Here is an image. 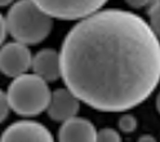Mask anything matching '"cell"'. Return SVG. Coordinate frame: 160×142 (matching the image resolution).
<instances>
[{
  "label": "cell",
  "mask_w": 160,
  "mask_h": 142,
  "mask_svg": "<svg viewBox=\"0 0 160 142\" xmlns=\"http://www.w3.org/2000/svg\"><path fill=\"white\" fill-rule=\"evenodd\" d=\"M62 79L85 105L123 113L146 101L160 83V40L142 17L123 9L88 16L61 47Z\"/></svg>",
  "instance_id": "1"
},
{
  "label": "cell",
  "mask_w": 160,
  "mask_h": 142,
  "mask_svg": "<svg viewBox=\"0 0 160 142\" xmlns=\"http://www.w3.org/2000/svg\"><path fill=\"white\" fill-rule=\"evenodd\" d=\"M8 33L16 42L36 45L48 38L53 28V17L32 0H18L7 14Z\"/></svg>",
  "instance_id": "2"
},
{
  "label": "cell",
  "mask_w": 160,
  "mask_h": 142,
  "mask_svg": "<svg viewBox=\"0 0 160 142\" xmlns=\"http://www.w3.org/2000/svg\"><path fill=\"white\" fill-rule=\"evenodd\" d=\"M7 96L16 114L35 116L48 109L52 93L44 79L36 74H23L14 78Z\"/></svg>",
  "instance_id": "3"
},
{
  "label": "cell",
  "mask_w": 160,
  "mask_h": 142,
  "mask_svg": "<svg viewBox=\"0 0 160 142\" xmlns=\"http://www.w3.org/2000/svg\"><path fill=\"white\" fill-rule=\"evenodd\" d=\"M45 13L65 21L83 19L98 11L107 0H32Z\"/></svg>",
  "instance_id": "4"
},
{
  "label": "cell",
  "mask_w": 160,
  "mask_h": 142,
  "mask_svg": "<svg viewBox=\"0 0 160 142\" xmlns=\"http://www.w3.org/2000/svg\"><path fill=\"white\" fill-rule=\"evenodd\" d=\"M32 58L28 45L19 42L7 43L0 49V71L11 78L23 75L32 66Z\"/></svg>",
  "instance_id": "5"
},
{
  "label": "cell",
  "mask_w": 160,
  "mask_h": 142,
  "mask_svg": "<svg viewBox=\"0 0 160 142\" xmlns=\"http://www.w3.org/2000/svg\"><path fill=\"white\" fill-rule=\"evenodd\" d=\"M0 142H54V139L43 124L21 120L9 125L3 132Z\"/></svg>",
  "instance_id": "6"
},
{
  "label": "cell",
  "mask_w": 160,
  "mask_h": 142,
  "mask_svg": "<svg viewBox=\"0 0 160 142\" xmlns=\"http://www.w3.org/2000/svg\"><path fill=\"white\" fill-rule=\"evenodd\" d=\"M80 109V99L68 88H59L52 93L48 115L54 121H66L75 118Z\"/></svg>",
  "instance_id": "7"
},
{
  "label": "cell",
  "mask_w": 160,
  "mask_h": 142,
  "mask_svg": "<svg viewBox=\"0 0 160 142\" xmlns=\"http://www.w3.org/2000/svg\"><path fill=\"white\" fill-rule=\"evenodd\" d=\"M97 130L89 120L84 118H71L63 121L58 132L59 142H96Z\"/></svg>",
  "instance_id": "8"
},
{
  "label": "cell",
  "mask_w": 160,
  "mask_h": 142,
  "mask_svg": "<svg viewBox=\"0 0 160 142\" xmlns=\"http://www.w3.org/2000/svg\"><path fill=\"white\" fill-rule=\"evenodd\" d=\"M34 74L44 79L45 82H56L62 76L61 70V56L51 48H44L32 58Z\"/></svg>",
  "instance_id": "9"
},
{
  "label": "cell",
  "mask_w": 160,
  "mask_h": 142,
  "mask_svg": "<svg viewBox=\"0 0 160 142\" xmlns=\"http://www.w3.org/2000/svg\"><path fill=\"white\" fill-rule=\"evenodd\" d=\"M147 14L150 18V26L160 38V0H151L147 5Z\"/></svg>",
  "instance_id": "10"
},
{
  "label": "cell",
  "mask_w": 160,
  "mask_h": 142,
  "mask_svg": "<svg viewBox=\"0 0 160 142\" xmlns=\"http://www.w3.org/2000/svg\"><path fill=\"white\" fill-rule=\"evenodd\" d=\"M96 142H122V137L112 128H103L97 132Z\"/></svg>",
  "instance_id": "11"
},
{
  "label": "cell",
  "mask_w": 160,
  "mask_h": 142,
  "mask_svg": "<svg viewBox=\"0 0 160 142\" xmlns=\"http://www.w3.org/2000/svg\"><path fill=\"white\" fill-rule=\"evenodd\" d=\"M119 128L123 130L124 133H132L137 128V119L133 115L125 114L119 119Z\"/></svg>",
  "instance_id": "12"
},
{
  "label": "cell",
  "mask_w": 160,
  "mask_h": 142,
  "mask_svg": "<svg viewBox=\"0 0 160 142\" xmlns=\"http://www.w3.org/2000/svg\"><path fill=\"white\" fill-rule=\"evenodd\" d=\"M9 109H11V105H9L8 96L0 89V123H3V121L7 119Z\"/></svg>",
  "instance_id": "13"
},
{
  "label": "cell",
  "mask_w": 160,
  "mask_h": 142,
  "mask_svg": "<svg viewBox=\"0 0 160 142\" xmlns=\"http://www.w3.org/2000/svg\"><path fill=\"white\" fill-rule=\"evenodd\" d=\"M8 27H7V19L3 17V14L0 13V45L4 43V40L7 38Z\"/></svg>",
  "instance_id": "14"
},
{
  "label": "cell",
  "mask_w": 160,
  "mask_h": 142,
  "mask_svg": "<svg viewBox=\"0 0 160 142\" xmlns=\"http://www.w3.org/2000/svg\"><path fill=\"white\" fill-rule=\"evenodd\" d=\"M125 2L129 7H132L134 9H141V8L147 7L151 0H125Z\"/></svg>",
  "instance_id": "15"
},
{
  "label": "cell",
  "mask_w": 160,
  "mask_h": 142,
  "mask_svg": "<svg viewBox=\"0 0 160 142\" xmlns=\"http://www.w3.org/2000/svg\"><path fill=\"white\" fill-rule=\"evenodd\" d=\"M138 142H156V139L151 134H145L138 138Z\"/></svg>",
  "instance_id": "16"
},
{
  "label": "cell",
  "mask_w": 160,
  "mask_h": 142,
  "mask_svg": "<svg viewBox=\"0 0 160 142\" xmlns=\"http://www.w3.org/2000/svg\"><path fill=\"white\" fill-rule=\"evenodd\" d=\"M14 0H0V7H7L9 4H12Z\"/></svg>",
  "instance_id": "17"
},
{
  "label": "cell",
  "mask_w": 160,
  "mask_h": 142,
  "mask_svg": "<svg viewBox=\"0 0 160 142\" xmlns=\"http://www.w3.org/2000/svg\"><path fill=\"white\" fill-rule=\"evenodd\" d=\"M156 107H158V111L160 113V93L158 94V98H156Z\"/></svg>",
  "instance_id": "18"
},
{
  "label": "cell",
  "mask_w": 160,
  "mask_h": 142,
  "mask_svg": "<svg viewBox=\"0 0 160 142\" xmlns=\"http://www.w3.org/2000/svg\"><path fill=\"white\" fill-rule=\"evenodd\" d=\"M0 73H2V71H0Z\"/></svg>",
  "instance_id": "19"
}]
</instances>
